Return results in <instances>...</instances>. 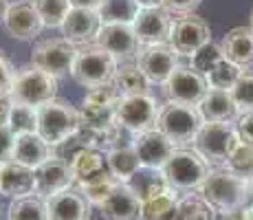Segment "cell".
Masks as SVG:
<instances>
[{
	"label": "cell",
	"mask_w": 253,
	"mask_h": 220,
	"mask_svg": "<svg viewBox=\"0 0 253 220\" xmlns=\"http://www.w3.org/2000/svg\"><path fill=\"white\" fill-rule=\"evenodd\" d=\"M80 128H82L80 110L71 101L55 97L53 101H48V104L38 108V134L51 148L62 145Z\"/></svg>",
	"instance_id": "obj_3"
},
{
	"label": "cell",
	"mask_w": 253,
	"mask_h": 220,
	"mask_svg": "<svg viewBox=\"0 0 253 220\" xmlns=\"http://www.w3.org/2000/svg\"><path fill=\"white\" fill-rule=\"evenodd\" d=\"M33 176H36V194L42 198L66 192V189H71L75 185L73 183L71 165L66 161L57 159V156H51L40 168L33 170Z\"/></svg>",
	"instance_id": "obj_20"
},
{
	"label": "cell",
	"mask_w": 253,
	"mask_h": 220,
	"mask_svg": "<svg viewBox=\"0 0 253 220\" xmlns=\"http://www.w3.org/2000/svg\"><path fill=\"white\" fill-rule=\"evenodd\" d=\"M209 42H213L211 27H209L201 16L192 13V16H181L174 20L169 44L176 48L181 57H192L194 53L201 51Z\"/></svg>",
	"instance_id": "obj_13"
},
{
	"label": "cell",
	"mask_w": 253,
	"mask_h": 220,
	"mask_svg": "<svg viewBox=\"0 0 253 220\" xmlns=\"http://www.w3.org/2000/svg\"><path fill=\"white\" fill-rule=\"evenodd\" d=\"M73 7H80V9H90V11H99L101 2L104 0H71Z\"/></svg>",
	"instance_id": "obj_45"
},
{
	"label": "cell",
	"mask_w": 253,
	"mask_h": 220,
	"mask_svg": "<svg viewBox=\"0 0 253 220\" xmlns=\"http://www.w3.org/2000/svg\"><path fill=\"white\" fill-rule=\"evenodd\" d=\"M159 112H161V104H157V99L150 92L121 97L117 106V124L130 134H143L159 128Z\"/></svg>",
	"instance_id": "obj_9"
},
{
	"label": "cell",
	"mask_w": 253,
	"mask_h": 220,
	"mask_svg": "<svg viewBox=\"0 0 253 220\" xmlns=\"http://www.w3.org/2000/svg\"><path fill=\"white\" fill-rule=\"evenodd\" d=\"M134 62L148 77L150 86L163 88L165 82L172 77V73L181 66V55L172 44H152V46H141Z\"/></svg>",
	"instance_id": "obj_11"
},
{
	"label": "cell",
	"mask_w": 253,
	"mask_h": 220,
	"mask_svg": "<svg viewBox=\"0 0 253 220\" xmlns=\"http://www.w3.org/2000/svg\"><path fill=\"white\" fill-rule=\"evenodd\" d=\"M97 209H99L104 220H141L143 198L139 196V192L132 185L121 183Z\"/></svg>",
	"instance_id": "obj_19"
},
{
	"label": "cell",
	"mask_w": 253,
	"mask_h": 220,
	"mask_svg": "<svg viewBox=\"0 0 253 220\" xmlns=\"http://www.w3.org/2000/svg\"><path fill=\"white\" fill-rule=\"evenodd\" d=\"M236 128H238L240 139L253 145V112H245V115H240V119L236 121Z\"/></svg>",
	"instance_id": "obj_43"
},
{
	"label": "cell",
	"mask_w": 253,
	"mask_h": 220,
	"mask_svg": "<svg viewBox=\"0 0 253 220\" xmlns=\"http://www.w3.org/2000/svg\"><path fill=\"white\" fill-rule=\"evenodd\" d=\"M117 68H119V62L108 51H104L97 44H90V46H82L77 51L71 75L80 86L92 90V88L113 84Z\"/></svg>",
	"instance_id": "obj_6"
},
{
	"label": "cell",
	"mask_w": 253,
	"mask_h": 220,
	"mask_svg": "<svg viewBox=\"0 0 253 220\" xmlns=\"http://www.w3.org/2000/svg\"><path fill=\"white\" fill-rule=\"evenodd\" d=\"M36 194V176L33 170L9 161L0 165V196L4 198H22Z\"/></svg>",
	"instance_id": "obj_23"
},
{
	"label": "cell",
	"mask_w": 253,
	"mask_h": 220,
	"mask_svg": "<svg viewBox=\"0 0 253 220\" xmlns=\"http://www.w3.org/2000/svg\"><path fill=\"white\" fill-rule=\"evenodd\" d=\"M207 90L209 86L205 77L194 71L192 66H183V64L172 73V77L163 86V95L168 101H181V104H192V106L201 104V99L207 95Z\"/></svg>",
	"instance_id": "obj_14"
},
{
	"label": "cell",
	"mask_w": 253,
	"mask_h": 220,
	"mask_svg": "<svg viewBox=\"0 0 253 220\" xmlns=\"http://www.w3.org/2000/svg\"><path fill=\"white\" fill-rule=\"evenodd\" d=\"M203 198L222 216L238 214L249 205V180L231 174L229 170H211L205 185L201 187Z\"/></svg>",
	"instance_id": "obj_1"
},
{
	"label": "cell",
	"mask_w": 253,
	"mask_h": 220,
	"mask_svg": "<svg viewBox=\"0 0 253 220\" xmlns=\"http://www.w3.org/2000/svg\"><path fill=\"white\" fill-rule=\"evenodd\" d=\"M240 141L236 124H203L196 139L192 143V150L201 154L213 170H220L227 165V159L233 152V148Z\"/></svg>",
	"instance_id": "obj_7"
},
{
	"label": "cell",
	"mask_w": 253,
	"mask_h": 220,
	"mask_svg": "<svg viewBox=\"0 0 253 220\" xmlns=\"http://www.w3.org/2000/svg\"><path fill=\"white\" fill-rule=\"evenodd\" d=\"M203 0H163V9L169 16H192Z\"/></svg>",
	"instance_id": "obj_40"
},
{
	"label": "cell",
	"mask_w": 253,
	"mask_h": 220,
	"mask_svg": "<svg viewBox=\"0 0 253 220\" xmlns=\"http://www.w3.org/2000/svg\"><path fill=\"white\" fill-rule=\"evenodd\" d=\"M178 192L168 187L165 192L150 196L143 200V216L141 220H174L176 216V205H178Z\"/></svg>",
	"instance_id": "obj_29"
},
{
	"label": "cell",
	"mask_w": 253,
	"mask_h": 220,
	"mask_svg": "<svg viewBox=\"0 0 253 220\" xmlns=\"http://www.w3.org/2000/svg\"><path fill=\"white\" fill-rule=\"evenodd\" d=\"M16 68L7 60V57L0 53V97H9L13 86V80H16Z\"/></svg>",
	"instance_id": "obj_41"
},
{
	"label": "cell",
	"mask_w": 253,
	"mask_h": 220,
	"mask_svg": "<svg viewBox=\"0 0 253 220\" xmlns=\"http://www.w3.org/2000/svg\"><path fill=\"white\" fill-rule=\"evenodd\" d=\"M203 117L198 106L181 104V101H165L159 112V130L172 141L176 148H192L198 130L203 128Z\"/></svg>",
	"instance_id": "obj_4"
},
{
	"label": "cell",
	"mask_w": 253,
	"mask_h": 220,
	"mask_svg": "<svg viewBox=\"0 0 253 220\" xmlns=\"http://www.w3.org/2000/svg\"><path fill=\"white\" fill-rule=\"evenodd\" d=\"M242 216H245V220H253V200L242 209Z\"/></svg>",
	"instance_id": "obj_48"
},
{
	"label": "cell",
	"mask_w": 253,
	"mask_h": 220,
	"mask_svg": "<svg viewBox=\"0 0 253 220\" xmlns=\"http://www.w3.org/2000/svg\"><path fill=\"white\" fill-rule=\"evenodd\" d=\"M132 148L141 161V168L152 170V172H161L165 168V163H168V161L172 159V154L178 150L159 128L143 132V134H134Z\"/></svg>",
	"instance_id": "obj_15"
},
{
	"label": "cell",
	"mask_w": 253,
	"mask_h": 220,
	"mask_svg": "<svg viewBox=\"0 0 253 220\" xmlns=\"http://www.w3.org/2000/svg\"><path fill=\"white\" fill-rule=\"evenodd\" d=\"M249 27L253 29V11H251V24H249Z\"/></svg>",
	"instance_id": "obj_51"
},
{
	"label": "cell",
	"mask_w": 253,
	"mask_h": 220,
	"mask_svg": "<svg viewBox=\"0 0 253 220\" xmlns=\"http://www.w3.org/2000/svg\"><path fill=\"white\" fill-rule=\"evenodd\" d=\"M231 97H233V101H236L240 115L253 112V73L251 71H245L240 75V80L231 88Z\"/></svg>",
	"instance_id": "obj_39"
},
{
	"label": "cell",
	"mask_w": 253,
	"mask_h": 220,
	"mask_svg": "<svg viewBox=\"0 0 253 220\" xmlns=\"http://www.w3.org/2000/svg\"><path fill=\"white\" fill-rule=\"evenodd\" d=\"M7 128L13 132V136L38 132V108H33V106H22V104H11Z\"/></svg>",
	"instance_id": "obj_36"
},
{
	"label": "cell",
	"mask_w": 253,
	"mask_h": 220,
	"mask_svg": "<svg viewBox=\"0 0 253 220\" xmlns=\"http://www.w3.org/2000/svg\"><path fill=\"white\" fill-rule=\"evenodd\" d=\"M55 97H57V77L40 71L33 64L18 68L11 92H9V101L11 104L40 108V106L53 101Z\"/></svg>",
	"instance_id": "obj_5"
},
{
	"label": "cell",
	"mask_w": 253,
	"mask_h": 220,
	"mask_svg": "<svg viewBox=\"0 0 253 220\" xmlns=\"http://www.w3.org/2000/svg\"><path fill=\"white\" fill-rule=\"evenodd\" d=\"M242 73H245V68L236 66L233 62L222 57V60L205 75V80H207V86L211 88V90H231V88L236 86V82L240 80Z\"/></svg>",
	"instance_id": "obj_34"
},
{
	"label": "cell",
	"mask_w": 253,
	"mask_h": 220,
	"mask_svg": "<svg viewBox=\"0 0 253 220\" xmlns=\"http://www.w3.org/2000/svg\"><path fill=\"white\" fill-rule=\"evenodd\" d=\"M4 31L20 42H31L42 33L44 24L38 13L33 0H11L7 16H4Z\"/></svg>",
	"instance_id": "obj_16"
},
{
	"label": "cell",
	"mask_w": 253,
	"mask_h": 220,
	"mask_svg": "<svg viewBox=\"0 0 253 220\" xmlns=\"http://www.w3.org/2000/svg\"><path fill=\"white\" fill-rule=\"evenodd\" d=\"M218 212L201 194H185L178 198L174 220H216Z\"/></svg>",
	"instance_id": "obj_31"
},
{
	"label": "cell",
	"mask_w": 253,
	"mask_h": 220,
	"mask_svg": "<svg viewBox=\"0 0 253 220\" xmlns=\"http://www.w3.org/2000/svg\"><path fill=\"white\" fill-rule=\"evenodd\" d=\"M95 44L101 46L104 51H108L119 64L134 62L141 51L139 38H137V33H134L132 24H119V22L101 24Z\"/></svg>",
	"instance_id": "obj_12"
},
{
	"label": "cell",
	"mask_w": 253,
	"mask_h": 220,
	"mask_svg": "<svg viewBox=\"0 0 253 220\" xmlns=\"http://www.w3.org/2000/svg\"><path fill=\"white\" fill-rule=\"evenodd\" d=\"M104 172H108V165H106V152L101 150H86L71 161V174L75 185L86 183Z\"/></svg>",
	"instance_id": "obj_28"
},
{
	"label": "cell",
	"mask_w": 253,
	"mask_h": 220,
	"mask_svg": "<svg viewBox=\"0 0 253 220\" xmlns=\"http://www.w3.org/2000/svg\"><path fill=\"white\" fill-rule=\"evenodd\" d=\"M0 214H2V209H0Z\"/></svg>",
	"instance_id": "obj_52"
},
{
	"label": "cell",
	"mask_w": 253,
	"mask_h": 220,
	"mask_svg": "<svg viewBox=\"0 0 253 220\" xmlns=\"http://www.w3.org/2000/svg\"><path fill=\"white\" fill-rule=\"evenodd\" d=\"M51 156H53V148L38 134V132L16 136L11 161H16V163H20L29 170H36V168H40L44 161L51 159Z\"/></svg>",
	"instance_id": "obj_25"
},
{
	"label": "cell",
	"mask_w": 253,
	"mask_h": 220,
	"mask_svg": "<svg viewBox=\"0 0 253 220\" xmlns=\"http://www.w3.org/2000/svg\"><path fill=\"white\" fill-rule=\"evenodd\" d=\"M9 112H11V101H9V97H0V126L9 124Z\"/></svg>",
	"instance_id": "obj_44"
},
{
	"label": "cell",
	"mask_w": 253,
	"mask_h": 220,
	"mask_svg": "<svg viewBox=\"0 0 253 220\" xmlns=\"http://www.w3.org/2000/svg\"><path fill=\"white\" fill-rule=\"evenodd\" d=\"M119 185L121 183H117V180L113 178V174L104 172V174L95 176V178L86 180V183L75 185V187H77V192H80L82 196H84L90 203V207H99V205L104 203V200L108 198L110 194H113L115 189L119 187Z\"/></svg>",
	"instance_id": "obj_32"
},
{
	"label": "cell",
	"mask_w": 253,
	"mask_h": 220,
	"mask_svg": "<svg viewBox=\"0 0 253 220\" xmlns=\"http://www.w3.org/2000/svg\"><path fill=\"white\" fill-rule=\"evenodd\" d=\"M253 200V178L249 180V203Z\"/></svg>",
	"instance_id": "obj_50"
},
{
	"label": "cell",
	"mask_w": 253,
	"mask_h": 220,
	"mask_svg": "<svg viewBox=\"0 0 253 220\" xmlns=\"http://www.w3.org/2000/svg\"><path fill=\"white\" fill-rule=\"evenodd\" d=\"M174 18L165 9H141L132 22V29L141 46L152 44H169Z\"/></svg>",
	"instance_id": "obj_17"
},
{
	"label": "cell",
	"mask_w": 253,
	"mask_h": 220,
	"mask_svg": "<svg viewBox=\"0 0 253 220\" xmlns=\"http://www.w3.org/2000/svg\"><path fill=\"white\" fill-rule=\"evenodd\" d=\"M220 51L225 60L233 62L240 68H251L253 66V29L251 27H236L222 36Z\"/></svg>",
	"instance_id": "obj_24"
},
{
	"label": "cell",
	"mask_w": 253,
	"mask_h": 220,
	"mask_svg": "<svg viewBox=\"0 0 253 220\" xmlns=\"http://www.w3.org/2000/svg\"><path fill=\"white\" fill-rule=\"evenodd\" d=\"M198 112L207 124H236L240 119V110L233 101L231 90H211L209 88L207 95L198 104Z\"/></svg>",
	"instance_id": "obj_22"
},
{
	"label": "cell",
	"mask_w": 253,
	"mask_h": 220,
	"mask_svg": "<svg viewBox=\"0 0 253 220\" xmlns=\"http://www.w3.org/2000/svg\"><path fill=\"white\" fill-rule=\"evenodd\" d=\"M161 174L165 183L172 189L192 194V192H201L207 176L211 174V165L201 154L194 152L192 148H178L172 154V159L165 163Z\"/></svg>",
	"instance_id": "obj_2"
},
{
	"label": "cell",
	"mask_w": 253,
	"mask_h": 220,
	"mask_svg": "<svg viewBox=\"0 0 253 220\" xmlns=\"http://www.w3.org/2000/svg\"><path fill=\"white\" fill-rule=\"evenodd\" d=\"M141 9L134 4V0H104L99 7L101 24L106 22H119V24H132Z\"/></svg>",
	"instance_id": "obj_33"
},
{
	"label": "cell",
	"mask_w": 253,
	"mask_h": 220,
	"mask_svg": "<svg viewBox=\"0 0 253 220\" xmlns=\"http://www.w3.org/2000/svg\"><path fill=\"white\" fill-rule=\"evenodd\" d=\"M139 9H163V0H134Z\"/></svg>",
	"instance_id": "obj_46"
},
{
	"label": "cell",
	"mask_w": 253,
	"mask_h": 220,
	"mask_svg": "<svg viewBox=\"0 0 253 220\" xmlns=\"http://www.w3.org/2000/svg\"><path fill=\"white\" fill-rule=\"evenodd\" d=\"M7 220H48L46 200L38 194L13 198L7 209Z\"/></svg>",
	"instance_id": "obj_30"
},
{
	"label": "cell",
	"mask_w": 253,
	"mask_h": 220,
	"mask_svg": "<svg viewBox=\"0 0 253 220\" xmlns=\"http://www.w3.org/2000/svg\"><path fill=\"white\" fill-rule=\"evenodd\" d=\"M46 200L48 220H90V203L77 192V187H71L66 192L53 194Z\"/></svg>",
	"instance_id": "obj_21"
},
{
	"label": "cell",
	"mask_w": 253,
	"mask_h": 220,
	"mask_svg": "<svg viewBox=\"0 0 253 220\" xmlns=\"http://www.w3.org/2000/svg\"><path fill=\"white\" fill-rule=\"evenodd\" d=\"M77 51L80 48L69 40H64V38H48V40H42L33 46L31 64L60 80V77L73 73Z\"/></svg>",
	"instance_id": "obj_10"
},
{
	"label": "cell",
	"mask_w": 253,
	"mask_h": 220,
	"mask_svg": "<svg viewBox=\"0 0 253 220\" xmlns=\"http://www.w3.org/2000/svg\"><path fill=\"white\" fill-rule=\"evenodd\" d=\"M113 86L119 92V97H134V95H148L150 92V82L143 75V71L139 68L137 62L119 64L113 77Z\"/></svg>",
	"instance_id": "obj_27"
},
{
	"label": "cell",
	"mask_w": 253,
	"mask_h": 220,
	"mask_svg": "<svg viewBox=\"0 0 253 220\" xmlns=\"http://www.w3.org/2000/svg\"><path fill=\"white\" fill-rule=\"evenodd\" d=\"M9 7H11V0H0V22L4 20V16H7Z\"/></svg>",
	"instance_id": "obj_47"
},
{
	"label": "cell",
	"mask_w": 253,
	"mask_h": 220,
	"mask_svg": "<svg viewBox=\"0 0 253 220\" xmlns=\"http://www.w3.org/2000/svg\"><path fill=\"white\" fill-rule=\"evenodd\" d=\"M225 170H229L231 174L240 176L245 180L253 178V145L247 143V141H238V145L233 148V152L227 159Z\"/></svg>",
	"instance_id": "obj_37"
},
{
	"label": "cell",
	"mask_w": 253,
	"mask_h": 220,
	"mask_svg": "<svg viewBox=\"0 0 253 220\" xmlns=\"http://www.w3.org/2000/svg\"><path fill=\"white\" fill-rule=\"evenodd\" d=\"M13 143H16L13 132L7 126H0V165L13 159Z\"/></svg>",
	"instance_id": "obj_42"
},
{
	"label": "cell",
	"mask_w": 253,
	"mask_h": 220,
	"mask_svg": "<svg viewBox=\"0 0 253 220\" xmlns=\"http://www.w3.org/2000/svg\"><path fill=\"white\" fill-rule=\"evenodd\" d=\"M33 4L40 13L44 29H60L73 9L71 0H33Z\"/></svg>",
	"instance_id": "obj_35"
},
{
	"label": "cell",
	"mask_w": 253,
	"mask_h": 220,
	"mask_svg": "<svg viewBox=\"0 0 253 220\" xmlns=\"http://www.w3.org/2000/svg\"><path fill=\"white\" fill-rule=\"evenodd\" d=\"M119 101L121 97L113 84L88 90L84 95V99H82V104L77 106L82 126L95 132L108 130L110 126L117 124V106H119Z\"/></svg>",
	"instance_id": "obj_8"
},
{
	"label": "cell",
	"mask_w": 253,
	"mask_h": 220,
	"mask_svg": "<svg viewBox=\"0 0 253 220\" xmlns=\"http://www.w3.org/2000/svg\"><path fill=\"white\" fill-rule=\"evenodd\" d=\"M222 57H225V55H222V51H220V44L209 42V44H205V46L201 48V51H196L192 57H189V64L187 66H192L194 71L201 73V75L205 77L207 73L222 60Z\"/></svg>",
	"instance_id": "obj_38"
},
{
	"label": "cell",
	"mask_w": 253,
	"mask_h": 220,
	"mask_svg": "<svg viewBox=\"0 0 253 220\" xmlns=\"http://www.w3.org/2000/svg\"><path fill=\"white\" fill-rule=\"evenodd\" d=\"M99 29H101L99 13L90 11V9L73 7L71 13L66 16L64 24L60 27V33H62L64 40H69L71 44H75L77 48H82V46H90V44H95Z\"/></svg>",
	"instance_id": "obj_18"
},
{
	"label": "cell",
	"mask_w": 253,
	"mask_h": 220,
	"mask_svg": "<svg viewBox=\"0 0 253 220\" xmlns=\"http://www.w3.org/2000/svg\"><path fill=\"white\" fill-rule=\"evenodd\" d=\"M222 220H245V216H242V212H238V214H229V216H222Z\"/></svg>",
	"instance_id": "obj_49"
},
{
	"label": "cell",
	"mask_w": 253,
	"mask_h": 220,
	"mask_svg": "<svg viewBox=\"0 0 253 220\" xmlns=\"http://www.w3.org/2000/svg\"><path fill=\"white\" fill-rule=\"evenodd\" d=\"M106 165H108V172L113 174L117 183H124V185H130L134 180V176L143 170L132 145L108 150L106 152Z\"/></svg>",
	"instance_id": "obj_26"
}]
</instances>
